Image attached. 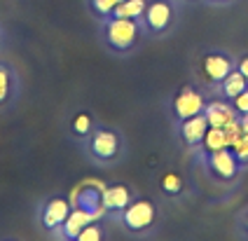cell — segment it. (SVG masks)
Returning a JSON list of instances; mask_svg holds the SVG:
<instances>
[{
    "label": "cell",
    "instance_id": "ba28073f",
    "mask_svg": "<svg viewBox=\"0 0 248 241\" xmlns=\"http://www.w3.org/2000/svg\"><path fill=\"white\" fill-rule=\"evenodd\" d=\"M70 209H73V199L63 197V195L49 197L40 209V227L49 237H56V232L61 229L63 220L68 218Z\"/></svg>",
    "mask_w": 248,
    "mask_h": 241
},
{
    "label": "cell",
    "instance_id": "30bf717a",
    "mask_svg": "<svg viewBox=\"0 0 248 241\" xmlns=\"http://www.w3.org/2000/svg\"><path fill=\"white\" fill-rule=\"evenodd\" d=\"M176 124H178V136L185 148H199L208 131V120L204 113L192 115L187 120H180Z\"/></svg>",
    "mask_w": 248,
    "mask_h": 241
},
{
    "label": "cell",
    "instance_id": "ffe728a7",
    "mask_svg": "<svg viewBox=\"0 0 248 241\" xmlns=\"http://www.w3.org/2000/svg\"><path fill=\"white\" fill-rule=\"evenodd\" d=\"M120 2H122V0H89V10L94 12V16H96L98 21H103V19L112 16L115 7H117Z\"/></svg>",
    "mask_w": 248,
    "mask_h": 241
},
{
    "label": "cell",
    "instance_id": "4316f807",
    "mask_svg": "<svg viewBox=\"0 0 248 241\" xmlns=\"http://www.w3.org/2000/svg\"><path fill=\"white\" fill-rule=\"evenodd\" d=\"M211 5H230V2H234V0H206Z\"/></svg>",
    "mask_w": 248,
    "mask_h": 241
},
{
    "label": "cell",
    "instance_id": "8fae6325",
    "mask_svg": "<svg viewBox=\"0 0 248 241\" xmlns=\"http://www.w3.org/2000/svg\"><path fill=\"white\" fill-rule=\"evenodd\" d=\"M96 218H98L96 213H92V211H87V209H82V206H75V204H73L68 218L63 220V225L56 232V237H59V239H66V241H75L78 234H80L92 220H96Z\"/></svg>",
    "mask_w": 248,
    "mask_h": 241
},
{
    "label": "cell",
    "instance_id": "4fadbf2b",
    "mask_svg": "<svg viewBox=\"0 0 248 241\" xmlns=\"http://www.w3.org/2000/svg\"><path fill=\"white\" fill-rule=\"evenodd\" d=\"M204 115H206V120H208V127H218V129H222L225 124H230L232 120H236V117H239L236 108L232 105V101L222 99V96H220V99L206 101Z\"/></svg>",
    "mask_w": 248,
    "mask_h": 241
},
{
    "label": "cell",
    "instance_id": "83f0119b",
    "mask_svg": "<svg viewBox=\"0 0 248 241\" xmlns=\"http://www.w3.org/2000/svg\"><path fill=\"white\" fill-rule=\"evenodd\" d=\"M2 40H5V30H2V26H0V45H2Z\"/></svg>",
    "mask_w": 248,
    "mask_h": 241
},
{
    "label": "cell",
    "instance_id": "3957f363",
    "mask_svg": "<svg viewBox=\"0 0 248 241\" xmlns=\"http://www.w3.org/2000/svg\"><path fill=\"white\" fill-rule=\"evenodd\" d=\"M87 155L98 164H112L124 155V136L115 127H94L87 138Z\"/></svg>",
    "mask_w": 248,
    "mask_h": 241
},
{
    "label": "cell",
    "instance_id": "d4e9b609",
    "mask_svg": "<svg viewBox=\"0 0 248 241\" xmlns=\"http://www.w3.org/2000/svg\"><path fill=\"white\" fill-rule=\"evenodd\" d=\"M239 227H241V232L248 237V209L241 213V218H239Z\"/></svg>",
    "mask_w": 248,
    "mask_h": 241
},
{
    "label": "cell",
    "instance_id": "9a60e30c",
    "mask_svg": "<svg viewBox=\"0 0 248 241\" xmlns=\"http://www.w3.org/2000/svg\"><path fill=\"white\" fill-rule=\"evenodd\" d=\"M101 190H103V187L84 185V187L78 190V197L73 199V204H75V206H82V209H87V211H92V213H96L98 218H101V215H106V213H103V204H101Z\"/></svg>",
    "mask_w": 248,
    "mask_h": 241
},
{
    "label": "cell",
    "instance_id": "484cf974",
    "mask_svg": "<svg viewBox=\"0 0 248 241\" xmlns=\"http://www.w3.org/2000/svg\"><path fill=\"white\" fill-rule=\"evenodd\" d=\"M239 122H241V129L248 134V113H244V115H239Z\"/></svg>",
    "mask_w": 248,
    "mask_h": 241
},
{
    "label": "cell",
    "instance_id": "8992f818",
    "mask_svg": "<svg viewBox=\"0 0 248 241\" xmlns=\"http://www.w3.org/2000/svg\"><path fill=\"white\" fill-rule=\"evenodd\" d=\"M143 30L150 38H162L173 29L176 21V5L173 0H148L145 12L140 16Z\"/></svg>",
    "mask_w": 248,
    "mask_h": 241
},
{
    "label": "cell",
    "instance_id": "e0dca14e",
    "mask_svg": "<svg viewBox=\"0 0 248 241\" xmlns=\"http://www.w3.org/2000/svg\"><path fill=\"white\" fill-rule=\"evenodd\" d=\"M159 187H162V192H164L166 197H178V195H183V190H185V181L176 171H164L159 176Z\"/></svg>",
    "mask_w": 248,
    "mask_h": 241
},
{
    "label": "cell",
    "instance_id": "277c9868",
    "mask_svg": "<svg viewBox=\"0 0 248 241\" xmlns=\"http://www.w3.org/2000/svg\"><path fill=\"white\" fill-rule=\"evenodd\" d=\"M157 218H159V211L155 206V201L148 197H134L129 201V206L124 209L117 220L122 223V227L129 232V234H150L155 225H157Z\"/></svg>",
    "mask_w": 248,
    "mask_h": 241
},
{
    "label": "cell",
    "instance_id": "6da1fadb",
    "mask_svg": "<svg viewBox=\"0 0 248 241\" xmlns=\"http://www.w3.org/2000/svg\"><path fill=\"white\" fill-rule=\"evenodd\" d=\"M101 35L108 49L117 54H129L138 40L145 35L140 19H124V16H108L101 21Z\"/></svg>",
    "mask_w": 248,
    "mask_h": 241
},
{
    "label": "cell",
    "instance_id": "2e32d148",
    "mask_svg": "<svg viewBox=\"0 0 248 241\" xmlns=\"http://www.w3.org/2000/svg\"><path fill=\"white\" fill-rule=\"evenodd\" d=\"M216 89H218V94H220L222 99L232 101L234 96H239L244 89H248V82H246V77H244V75L234 68V71L230 73V75H227V77H225V80H222Z\"/></svg>",
    "mask_w": 248,
    "mask_h": 241
},
{
    "label": "cell",
    "instance_id": "5b68a950",
    "mask_svg": "<svg viewBox=\"0 0 248 241\" xmlns=\"http://www.w3.org/2000/svg\"><path fill=\"white\" fill-rule=\"evenodd\" d=\"M202 162H204L206 173L218 183H234L241 176V169H244V164L239 162V157L234 155L232 148H220L216 152H204Z\"/></svg>",
    "mask_w": 248,
    "mask_h": 241
},
{
    "label": "cell",
    "instance_id": "d6986e66",
    "mask_svg": "<svg viewBox=\"0 0 248 241\" xmlns=\"http://www.w3.org/2000/svg\"><path fill=\"white\" fill-rule=\"evenodd\" d=\"M145 5H148V0H122V2L115 7L112 16H124V19H140V16H143V12H145Z\"/></svg>",
    "mask_w": 248,
    "mask_h": 241
},
{
    "label": "cell",
    "instance_id": "9c48e42d",
    "mask_svg": "<svg viewBox=\"0 0 248 241\" xmlns=\"http://www.w3.org/2000/svg\"><path fill=\"white\" fill-rule=\"evenodd\" d=\"M136 197L134 190L124 183H110L101 190V204H103V213L110 215V218H117L120 213L129 206V201Z\"/></svg>",
    "mask_w": 248,
    "mask_h": 241
},
{
    "label": "cell",
    "instance_id": "7a4b0ae2",
    "mask_svg": "<svg viewBox=\"0 0 248 241\" xmlns=\"http://www.w3.org/2000/svg\"><path fill=\"white\" fill-rule=\"evenodd\" d=\"M236 68V57L225 49H206L197 57V77L208 89H216Z\"/></svg>",
    "mask_w": 248,
    "mask_h": 241
},
{
    "label": "cell",
    "instance_id": "7c38bea8",
    "mask_svg": "<svg viewBox=\"0 0 248 241\" xmlns=\"http://www.w3.org/2000/svg\"><path fill=\"white\" fill-rule=\"evenodd\" d=\"M19 99V77L10 63L0 61V110H10Z\"/></svg>",
    "mask_w": 248,
    "mask_h": 241
},
{
    "label": "cell",
    "instance_id": "44dd1931",
    "mask_svg": "<svg viewBox=\"0 0 248 241\" xmlns=\"http://www.w3.org/2000/svg\"><path fill=\"white\" fill-rule=\"evenodd\" d=\"M103 237H106V227L101 223V218H96V220H92V223L78 234L75 241H103Z\"/></svg>",
    "mask_w": 248,
    "mask_h": 241
},
{
    "label": "cell",
    "instance_id": "603a6c76",
    "mask_svg": "<svg viewBox=\"0 0 248 241\" xmlns=\"http://www.w3.org/2000/svg\"><path fill=\"white\" fill-rule=\"evenodd\" d=\"M232 105L236 108V113H239V115L248 113V89H244L239 96H234V99H232Z\"/></svg>",
    "mask_w": 248,
    "mask_h": 241
},
{
    "label": "cell",
    "instance_id": "cb8c5ba5",
    "mask_svg": "<svg viewBox=\"0 0 248 241\" xmlns=\"http://www.w3.org/2000/svg\"><path fill=\"white\" fill-rule=\"evenodd\" d=\"M236 71L241 73V75L246 77V82H248V52L236 57Z\"/></svg>",
    "mask_w": 248,
    "mask_h": 241
},
{
    "label": "cell",
    "instance_id": "5bb4252c",
    "mask_svg": "<svg viewBox=\"0 0 248 241\" xmlns=\"http://www.w3.org/2000/svg\"><path fill=\"white\" fill-rule=\"evenodd\" d=\"M96 122H94V115L89 110H75V113L68 117V134L78 141H87L89 134L94 131Z\"/></svg>",
    "mask_w": 248,
    "mask_h": 241
},
{
    "label": "cell",
    "instance_id": "7402d4cb",
    "mask_svg": "<svg viewBox=\"0 0 248 241\" xmlns=\"http://www.w3.org/2000/svg\"><path fill=\"white\" fill-rule=\"evenodd\" d=\"M232 150H234V155L239 157V162H241V164H248V134L246 131H244V134L234 141Z\"/></svg>",
    "mask_w": 248,
    "mask_h": 241
},
{
    "label": "cell",
    "instance_id": "52a82bcc",
    "mask_svg": "<svg viewBox=\"0 0 248 241\" xmlns=\"http://www.w3.org/2000/svg\"><path fill=\"white\" fill-rule=\"evenodd\" d=\"M206 94L204 89L197 85H185L176 91V96L171 101V115H173V122H180V120H187L192 115L204 113L206 108Z\"/></svg>",
    "mask_w": 248,
    "mask_h": 241
},
{
    "label": "cell",
    "instance_id": "ac0fdd59",
    "mask_svg": "<svg viewBox=\"0 0 248 241\" xmlns=\"http://www.w3.org/2000/svg\"><path fill=\"white\" fill-rule=\"evenodd\" d=\"M202 152H216V150H220V148H230L227 145V136H225V131L218 127H208L206 136H204V141H202Z\"/></svg>",
    "mask_w": 248,
    "mask_h": 241
}]
</instances>
